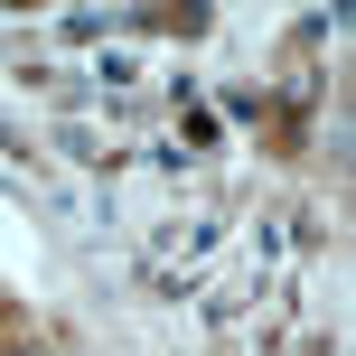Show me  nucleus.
Segmentation results:
<instances>
[]
</instances>
